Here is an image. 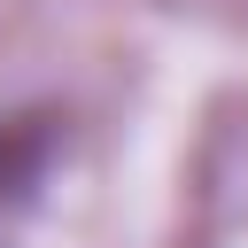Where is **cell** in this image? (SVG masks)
<instances>
[{
    "mask_svg": "<svg viewBox=\"0 0 248 248\" xmlns=\"http://www.w3.org/2000/svg\"><path fill=\"white\" fill-rule=\"evenodd\" d=\"M46 163V124L23 116V124H0V194H23Z\"/></svg>",
    "mask_w": 248,
    "mask_h": 248,
    "instance_id": "obj_1",
    "label": "cell"
}]
</instances>
